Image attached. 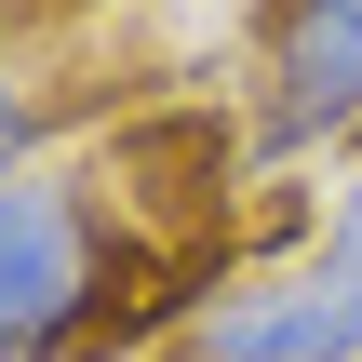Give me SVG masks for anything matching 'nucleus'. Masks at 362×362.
Masks as SVG:
<instances>
[{
	"label": "nucleus",
	"mask_w": 362,
	"mask_h": 362,
	"mask_svg": "<svg viewBox=\"0 0 362 362\" xmlns=\"http://www.w3.org/2000/svg\"><path fill=\"white\" fill-rule=\"evenodd\" d=\"M121 282V215L81 161L0 148V362H54L107 322Z\"/></svg>",
	"instance_id": "1"
},
{
	"label": "nucleus",
	"mask_w": 362,
	"mask_h": 362,
	"mask_svg": "<svg viewBox=\"0 0 362 362\" xmlns=\"http://www.w3.org/2000/svg\"><path fill=\"white\" fill-rule=\"evenodd\" d=\"M188 362H362V161H336L322 228L188 309Z\"/></svg>",
	"instance_id": "2"
},
{
	"label": "nucleus",
	"mask_w": 362,
	"mask_h": 362,
	"mask_svg": "<svg viewBox=\"0 0 362 362\" xmlns=\"http://www.w3.org/2000/svg\"><path fill=\"white\" fill-rule=\"evenodd\" d=\"M362 134V0H269L255 40V148L309 161Z\"/></svg>",
	"instance_id": "3"
},
{
	"label": "nucleus",
	"mask_w": 362,
	"mask_h": 362,
	"mask_svg": "<svg viewBox=\"0 0 362 362\" xmlns=\"http://www.w3.org/2000/svg\"><path fill=\"white\" fill-rule=\"evenodd\" d=\"M336 161H362V134H349V148H336Z\"/></svg>",
	"instance_id": "4"
}]
</instances>
